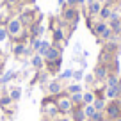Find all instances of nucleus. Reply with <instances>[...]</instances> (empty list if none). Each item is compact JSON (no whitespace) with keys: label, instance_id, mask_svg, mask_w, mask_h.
<instances>
[{"label":"nucleus","instance_id":"obj_1","mask_svg":"<svg viewBox=\"0 0 121 121\" xmlns=\"http://www.w3.org/2000/svg\"><path fill=\"white\" fill-rule=\"evenodd\" d=\"M5 27L9 34V43H29V29L20 22L18 14L5 18Z\"/></svg>","mask_w":121,"mask_h":121},{"label":"nucleus","instance_id":"obj_2","mask_svg":"<svg viewBox=\"0 0 121 121\" xmlns=\"http://www.w3.org/2000/svg\"><path fill=\"white\" fill-rule=\"evenodd\" d=\"M66 23L60 22L59 16H50V25H48V32H50V41L52 45H59V46H66L68 39H66Z\"/></svg>","mask_w":121,"mask_h":121},{"label":"nucleus","instance_id":"obj_3","mask_svg":"<svg viewBox=\"0 0 121 121\" xmlns=\"http://www.w3.org/2000/svg\"><path fill=\"white\" fill-rule=\"evenodd\" d=\"M59 18H60V22L66 23V25L75 32L77 25H78L80 18H82V11H80V7H69V5H64V7H60Z\"/></svg>","mask_w":121,"mask_h":121},{"label":"nucleus","instance_id":"obj_4","mask_svg":"<svg viewBox=\"0 0 121 121\" xmlns=\"http://www.w3.org/2000/svg\"><path fill=\"white\" fill-rule=\"evenodd\" d=\"M18 18L20 22L23 23V25L29 29V27H32L34 23H43V14L41 11H39L38 7H27V5H22V11L18 13Z\"/></svg>","mask_w":121,"mask_h":121},{"label":"nucleus","instance_id":"obj_5","mask_svg":"<svg viewBox=\"0 0 121 121\" xmlns=\"http://www.w3.org/2000/svg\"><path fill=\"white\" fill-rule=\"evenodd\" d=\"M39 110H41L43 119L55 121L57 117L60 116L59 109H57V105H55V98H53V96H48V95H45L41 98V102H39Z\"/></svg>","mask_w":121,"mask_h":121},{"label":"nucleus","instance_id":"obj_6","mask_svg":"<svg viewBox=\"0 0 121 121\" xmlns=\"http://www.w3.org/2000/svg\"><path fill=\"white\" fill-rule=\"evenodd\" d=\"M9 53L14 57L16 60H27L34 55V50L30 48L29 43H13L9 46Z\"/></svg>","mask_w":121,"mask_h":121},{"label":"nucleus","instance_id":"obj_7","mask_svg":"<svg viewBox=\"0 0 121 121\" xmlns=\"http://www.w3.org/2000/svg\"><path fill=\"white\" fill-rule=\"evenodd\" d=\"M0 110L4 112L5 117H13L16 114V103L11 100V96L7 95L5 87H0Z\"/></svg>","mask_w":121,"mask_h":121},{"label":"nucleus","instance_id":"obj_8","mask_svg":"<svg viewBox=\"0 0 121 121\" xmlns=\"http://www.w3.org/2000/svg\"><path fill=\"white\" fill-rule=\"evenodd\" d=\"M53 98H55V105H57V109H59L60 116H69V114H71L73 103H71V98H69V95L66 91H62L60 95L53 96Z\"/></svg>","mask_w":121,"mask_h":121},{"label":"nucleus","instance_id":"obj_9","mask_svg":"<svg viewBox=\"0 0 121 121\" xmlns=\"http://www.w3.org/2000/svg\"><path fill=\"white\" fill-rule=\"evenodd\" d=\"M64 87H66V84L62 82V80H59L57 77H53V78H50L45 86H41V89H43V93L48 95V96H57V95H60V93L64 91Z\"/></svg>","mask_w":121,"mask_h":121},{"label":"nucleus","instance_id":"obj_10","mask_svg":"<svg viewBox=\"0 0 121 121\" xmlns=\"http://www.w3.org/2000/svg\"><path fill=\"white\" fill-rule=\"evenodd\" d=\"M7 45H11V43H9V34H7V27H5V20L0 18V52L4 53V55L9 52Z\"/></svg>","mask_w":121,"mask_h":121},{"label":"nucleus","instance_id":"obj_11","mask_svg":"<svg viewBox=\"0 0 121 121\" xmlns=\"http://www.w3.org/2000/svg\"><path fill=\"white\" fill-rule=\"evenodd\" d=\"M103 2H100V0H93V2H87L86 5H84V16H93V18H98L100 14V9H102Z\"/></svg>","mask_w":121,"mask_h":121},{"label":"nucleus","instance_id":"obj_12","mask_svg":"<svg viewBox=\"0 0 121 121\" xmlns=\"http://www.w3.org/2000/svg\"><path fill=\"white\" fill-rule=\"evenodd\" d=\"M93 75H95V78H96L98 84H103L107 80V77H109V68H107V64L96 62L95 68H93Z\"/></svg>","mask_w":121,"mask_h":121},{"label":"nucleus","instance_id":"obj_13","mask_svg":"<svg viewBox=\"0 0 121 121\" xmlns=\"http://www.w3.org/2000/svg\"><path fill=\"white\" fill-rule=\"evenodd\" d=\"M45 71L48 73L50 77H57L60 71H62V59H57V60H45Z\"/></svg>","mask_w":121,"mask_h":121},{"label":"nucleus","instance_id":"obj_14","mask_svg":"<svg viewBox=\"0 0 121 121\" xmlns=\"http://www.w3.org/2000/svg\"><path fill=\"white\" fill-rule=\"evenodd\" d=\"M22 78V71H13V69H7L4 71V75L0 77V87H7L11 82H16V80Z\"/></svg>","mask_w":121,"mask_h":121},{"label":"nucleus","instance_id":"obj_15","mask_svg":"<svg viewBox=\"0 0 121 121\" xmlns=\"http://www.w3.org/2000/svg\"><path fill=\"white\" fill-rule=\"evenodd\" d=\"M62 52H64V46H59V45H52L48 48V52L43 55V59L48 62V60H57V59H62Z\"/></svg>","mask_w":121,"mask_h":121},{"label":"nucleus","instance_id":"obj_16","mask_svg":"<svg viewBox=\"0 0 121 121\" xmlns=\"http://www.w3.org/2000/svg\"><path fill=\"white\" fill-rule=\"evenodd\" d=\"M7 95L11 96V100L14 103H18L20 100H22V96H23V89H22V86H18V84H9L7 87Z\"/></svg>","mask_w":121,"mask_h":121},{"label":"nucleus","instance_id":"obj_17","mask_svg":"<svg viewBox=\"0 0 121 121\" xmlns=\"http://www.w3.org/2000/svg\"><path fill=\"white\" fill-rule=\"evenodd\" d=\"M102 50H105L107 53H110V55H119L121 52V41H114V39H110V41L103 43L102 45Z\"/></svg>","mask_w":121,"mask_h":121},{"label":"nucleus","instance_id":"obj_18","mask_svg":"<svg viewBox=\"0 0 121 121\" xmlns=\"http://www.w3.org/2000/svg\"><path fill=\"white\" fill-rule=\"evenodd\" d=\"M45 27L43 23H34L32 27H29V39H43L45 36Z\"/></svg>","mask_w":121,"mask_h":121},{"label":"nucleus","instance_id":"obj_19","mask_svg":"<svg viewBox=\"0 0 121 121\" xmlns=\"http://www.w3.org/2000/svg\"><path fill=\"white\" fill-rule=\"evenodd\" d=\"M52 78V77L48 75V73L43 69V71H34V77H32V80H30V86H45L48 80Z\"/></svg>","mask_w":121,"mask_h":121},{"label":"nucleus","instance_id":"obj_20","mask_svg":"<svg viewBox=\"0 0 121 121\" xmlns=\"http://www.w3.org/2000/svg\"><path fill=\"white\" fill-rule=\"evenodd\" d=\"M29 62H30V66H32L34 71H43V69H45V59H43L39 53H34V55L29 59Z\"/></svg>","mask_w":121,"mask_h":121},{"label":"nucleus","instance_id":"obj_21","mask_svg":"<svg viewBox=\"0 0 121 121\" xmlns=\"http://www.w3.org/2000/svg\"><path fill=\"white\" fill-rule=\"evenodd\" d=\"M107 29H109V23H107V22H103V20H96L95 27L91 29V34H93L96 39H98V38L103 34V32H105Z\"/></svg>","mask_w":121,"mask_h":121},{"label":"nucleus","instance_id":"obj_22","mask_svg":"<svg viewBox=\"0 0 121 121\" xmlns=\"http://www.w3.org/2000/svg\"><path fill=\"white\" fill-rule=\"evenodd\" d=\"M69 116L73 121H87L86 114H84V105H73V110Z\"/></svg>","mask_w":121,"mask_h":121},{"label":"nucleus","instance_id":"obj_23","mask_svg":"<svg viewBox=\"0 0 121 121\" xmlns=\"http://www.w3.org/2000/svg\"><path fill=\"white\" fill-rule=\"evenodd\" d=\"M112 11H114V7L109 4V2H103L102 9H100V14H98V20L109 22V18H110V14H112Z\"/></svg>","mask_w":121,"mask_h":121},{"label":"nucleus","instance_id":"obj_24","mask_svg":"<svg viewBox=\"0 0 121 121\" xmlns=\"http://www.w3.org/2000/svg\"><path fill=\"white\" fill-rule=\"evenodd\" d=\"M64 91L68 95H77V93H84V86L80 82H68L64 87Z\"/></svg>","mask_w":121,"mask_h":121},{"label":"nucleus","instance_id":"obj_25","mask_svg":"<svg viewBox=\"0 0 121 121\" xmlns=\"http://www.w3.org/2000/svg\"><path fill=\"white\" fill-rule=\"evenodd\" d=\"M50 46H52V41H50V39H41V41H39V46H38V50H36V53H39V55H45L46 52H48V48Z\"/></svg>","mask_w":121,"mask_h":121},{"label":"nucleus","instance_id":"obj_26","mask_svg":"<svg viewBox=\"0 0 121 121\" xmlns=\"http://www.w3.org/2000/svg\"><path fill=\"white\" fill-rule=\"evenodd\" d=\"M96 84H98V82H96V78H95V75H93V73H86V75H84V87L93 89Z\"/></svg>","mask_w":121,"mask_h":121},{"label":"nucleus","instance_id":"obj_27","mask_svg":"<svg viewBox=\"0 0 121 121\" xmlns=\"http://www.w3.org/2000/svg\"><path fill=\"white\" fill-rule=\"evenodd\" d=\"M107 23H109L110 30H112V32H114L116 36L119 34V30H121V20H119V18H110Z\"/></svg>","mask_w":121,"mask_h":121},{"label":"nucleus","instance_id":"obj_28","mask_svg":"<svg viewBox=\"0 0 121 121\" xmlns=\"http://www.w3.org/2000/svg\"><path fill=\"white\" fill-rule=\"evenodd\" d=\"M107 68H109V75H119V60H117V57L110 60L107 64Z\"/></svg>","mask_w":121,"mask_h":121},{"label":"nucleus","instance_id":"obj_29","mask_svg":"<svg viewBox=\"0 0 121 121\" xmlns=\"http://www.w3.org/2000/svg\"><path fill=\"white\" fill-rule=\"evenodd\" d=\"M82 100H84V105H93V102H95V93L91 89H86L82 93Z\"/></svg>","mask_w":121,"mask_h":121},{"label":"nucleus","instance_id":"obj_30","mask_svg":"<svg viewBox=\"0 0 121 121\" xmlns=\"http://www.w3.org/2000/svg\"><path fill=\"white\" fill-rule=\"evenodd\" d=\"M93 107H95V110H98V112H103L105 107H107V98H95Z\"/></svg>","mask_w":121,"mask_h":121},{"label":"nucleus","instance_id":"obj_31","mask_svg":"<svg viewBox=\"0 0 121 121\" xmlns=\"http://www.w3.org/2000/svg\"><path fill=\"white\" fill-rule=\"evenodd\" d=\"M57 78L59 80H62V82L66 84V80H71L73 78V69L71 68H68V69H62V71L57 75Z\"/></svg>","mask_w":121,"mask_h":121},{"label":"nucleus","instance_id":"obj_32","mask_svg":"<svg viewBox=\"0 0 121 121\" xmlns=\"http://www.w3.org/2000/svg\"><path fill=\"white\" fill-rule=\"evenodd\" d=\"M84 75H86V71H84L82 68H78V69H73V82H80L82 84V80H84Z\"/></svg>","mask_w":121,"mask_h":121},{"label":"nucleus","instance_id":"obj_33","mask_svg":"<svg viewBox=\"0 0 121 121\" xmlns=\"http://www.w3.org/2000/svg\"><path fill=\"white\" fill-rule=\"evenodd\" d=\"M117 80H119V75H109L103 84H105V87H114L117 86Z\"/></svg>","mask_w":121,"mask_h":121},{"label":"nucleus","instance_id":"obj_34","mask_svg":"<svg viewBox=\"0 0 121 121\" xmlns=\"http://www.w3.org/2000/svg\"><path fill=\"white\" fill-rule=\"evenodd\" d=\"M4 2H5V5H7L11 11H13V9H18V7H22V5H23L22 0H4Z\"/></svg>","mask_w":121,"mask_h":121},{"label":"nucleus","instance_id":"obj_35","mask_svg":"<svg viewBox=\"0 0 121 121\" xmlns=\"http://www.w3.org/2000/svg\"><path fill=\"white\" fill-rule=\"evenodd\" d=\"M73 105H84V100H82V93H77V95H69Z\"/></svg>","mask_w":121,"mask_h":121},{"label":"nucleus","instance_id":"obj_36","mask_svg":"<svg viewBox=\"0 0 121 121\" xmlns=\"http://www.w3.org/2000/svg\"><path fill=\"white\" fill-rule=\"evenodd\" d=\"M95 112H96V110H95V107H93V105H84V114H86L87 119H91V117L95 116Z\"/></svg>","mask_w":121,"mask_h":121},{"label":"nucleus","instance_id":"obj_37","mask_svg":"<svg viewBox=\"0 0 121 121\" xmlns=\"http://www.w3.org/2000/svg\"><path fill=\"white\" fill-rule=\"evenodd\" d=\"M84 20H86V27L91 30L93 27H95V23H96V20H98V18H93V16H84Z\"/></svg>","mask_w":121,"mask_h":121},{"label":"nucleus","instance_id":"obj_38","mask_svg":"<svg viewBox=\"0 0 121 121\" xmlns=\"http://www.w3.org/2000/svg\"><path fill=\"white\" fill-rule=\"evenodd\" d=\"M66 5H69V7H78V0H66Z\"/></svg>","mask_w":121,"mask_h":121},{"label":"nucleus","instance_id":"obj_39","mask_svg":"<svg viewBox=\"0 0 121 121\" xmlns=\"http://www.w3.org/2000/svg\"><path fill=\"white\" fill-rule=\"evenodd\" d=\"M55 121H73V119H71V116H59Z\"/></svg>","mask_w":121,"mask_h":121},{"label":"nucleus","instance_id":"obj_40","mask_svg":"<svg viewBox=\"0 0 121 121\" xmlns=\"http://www.w3.org/2000/svg\"><path fill=\"white\" fill-rule=\"evenodd\" d=\"M23 5H34L36 4V0H22Z\"/></svg>","mask_w":121,"mask_h":121},{"label":"nucleus","instance_id":"obj_41","mask_svg":"<svg viewBox=\"0 0 121 121\" xmlns=\"http://www.w3.org/2000/svg\"><path fill=\"white\" fill-rule=\"evenodd\" d=\"M86 2H87V0H78V7H80V9H82V7H84V5H86Z\"/></svg>","mask_w":121,"mask_h":121},{"label":"nucleus","instance_id":"obj_42","mask_svg":"<svg viewBox=\"0 0 121 121\" xmlns=\"http://www.w3.org/2000/svg\"><path fill=\"white\" fill-rule=\"evenodd\" d=\"M57 4H59L60 7H64V5H66V0H57Z\"/></svg>","mask_w":121,"mask_h":121},{"label":"nucleus","instance_id":"obj_43","mask_svg":"<svg viewBox=\"0 0 121 121\" xmlns=\"http://www.w3.org/2000/svg\"><path fill=\"white\" fill-rule=\"evenodd\" d=\"M117 86L121 87V75H119V80H117Z\"/></svg>","mask_w":121,"mask_h":121},{"label":"nucleus","instance_id":"obj_44","mask_svg":"<svg viewBox=\"0 0 121 121\" xmlns=\"http://www.w3.org/2000/svg\"><path fill=\"white\" fill-rule=\"evenodd\" d=\"M117 38H119V41H121V30H119V34H117Z\"/></svg>","mask_w":121,"mask_h":121},{"label":"nucleus","instance_id":"obj_45","mask_svg":"<svg viewBox=\"0 0 121 121\" xmlns=\"http://www.w3.org/2000/svg\"><path fill=\"white\" fill-rule=\"evenodd\" d=\"M119 20H121V16H119Z\"/></svg>","mask_w":121,"mask_h":121}]
</instances>
